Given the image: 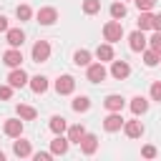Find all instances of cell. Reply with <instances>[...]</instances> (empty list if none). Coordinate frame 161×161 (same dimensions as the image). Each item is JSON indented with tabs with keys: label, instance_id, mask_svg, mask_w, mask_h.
Here are the masks:
<instances>
[{
	"label": "cell",
	"instance_id": "obj_1",
	"mask_svg": "<svg viewBox=\"0 0 161 161\" xmlns=\"http://www.w3.org/2000/svg\"><path fill=\"white\" fill-rule=\"evenodd\" d=\"M103 38H106L108 43H118V40L123 38V25H121V20H108V23L103 25Z\"/></svg>",
	"mask_w": 161,
	"mask_h": 161
},
{
	"label": "cell",
	"instance_id": "obj_2",
	"mask_svg": "<svg viewBox=\"0 0 161 161\" xmlns=\"http://www.w3.org/2000/svg\"><path fill=\"white\" fill-rule=\"evenodd\" d=\"M103 128H106L108 133H116V131H121V128H123V118H121V111H111V113L103 118Z\"/></svg>",
	"mask_w": 161,
	"mask_h": 161
},
{
	"label": "cell",
	"instance_id": "obj_3",
	"mask_svg": "<svg viewBox=\"0 0 161 161\" xmlns=\"http://www.w3.org/2000/svg\"><path fill=\"white\" fill-rule=\"evenodd\" d=\"M48 58H50V43L48 40H38L33 45V60L35 63H45Z\"/></svg>",
	"mask_w": 161,
	"mask_h": 161
},
{
	"label": "cell",
	"instance_id": "obj_4",
	"mask_svg": "<svg viewBox=\"0 0 161 161\" xmlns=\"http://www.w3.org/2000/svg\"><path fill=\"white\" fill-rule=\"evenodd\" d=\"M5 40H8L10 48H20V45L25 43V33H23L20 28H8V30H5Z\"/></svg>",
	"mask_w": 161,
	"mask_h": 161
},
{
	"label": "cell",
	"instance_id": "obj_5",
	"mask_svg": "<svg viewBox=\"0 0 161 161\" xmlns=\"http://www.w3.org/2000/svg\"><path fill=\"white\" fill-rule=\"evenodd\" d=\"M3 63H5L8 68H20V63H23V53H20V48H10V50H5V53H3Z\"/></svg>",
	"mask_w": 161,
	"mask_h": 161
},
{
	"label": "cell",
	"instance_id": "obj_6",
	"mask_svg": "<svg viewBox=\"0 0 161 161\" xmlns=\"http://www.w3.org/2000/svg\"><path fill=\"white\" fill-rule=\"evenodd\" d=\"M86 75H88V80H91V83H101V80H106V75H108V73H106L103 63L98 60V63H91V65H88V73H86Z\"/></svg>",
	"mask_w": 161,
	"mask_h": 161
},
{
	"label": "cell",
	"instance_id": "obj_7",
	"mask_svg": "<svg viewBox=\"0 0 161 161\" xmlns=\"http://www.w3.org/2000/svg\"><path fill=\"white\" fill-rule=\"evenodd\" d=\"M28 73L23 70V68H13L10 70V75H8V83L13 86V88H23V86H28Z\"/></svg>",
	"mask_w": 161,
	"mask_h": 161
},
{
	"label": "cell",
	"instance_id": "obj_8",
	"mask_svg": "<svg viewBox=\"0 0 161 161\" xmlns=\"http://www.w3.org/2000/svg\"><path fill=\"white\" fill-rule=\"evenodd\" d=\"M73 88H75V78H73V75H60V78L55 80L58 96H68V93H73Z\"/></svg>",
	"mask_w": 161,
	"mask_h": 161
},
{
	"label": "cell",
	"instance_id": "obj_9",
	"mask_svg": "<svg viewBox=\"0 0 161 161\" xmlns=\"http://www.w3.org/2000/svg\"><path fill=\"white\" fill-rule=\"evenodd\" d=\"M68 146H70V141H68L63 133H55V138L50 141V153H53V156H63V153L68 151Z\"/></svg>",
	"mask_w": 161,
	"mask_h": 161
},
{
	"label": "cell",
	"instance_id": "obj_10",
	"mask_svg": "<svg viewBox=\"0 0 161 161\" xmlns=\"http://www.w3.org/2000/svg\"><path fill=\"white\" fill-rule=\"evenodd\" d=\"M78 146H80V151H83L86 156H93L96 148H98V136H96V133H86V136L80 138Z\"/></svg>",
	"mask_w": 161,
	"mask_h": 161
},
{
	"label": "cell",
	"instance_id": "obj_11",
	"mask_svg": "<svg viewBox=\"0 0 161 161\" xmlns=\"http://www.w3.org/2000/svg\"><path fill=\"white\" fill-rule=\"evenodd\" d=\"M128 45H131V50L143 53V50H146V35H143V30H133V33L128 35Z\"/></svg>",
	"mask_w": 161,
	"mask_h": 161
},
{
	"label": "cell",
	"instance_id": "obj_12",
	"mask_svg": "<svg viewBox=\"0 0 161 161\" xmlns=\"http://www.w3.org/2000/svg\"><path fill=\"white\" fill-rule=\"evenodd\" d=\"M3 131H5V136L18 138V136L23 133V121H20V118H8V121H5V126H3Z\"/></svg>",
	"mask_w": 161,
	"mask_h": 161
},
{
	"label": "cell",
	"instance_id": "obj_13",
	"mask_svg": "<svg viewBox=\"0 0 161 161\" xmlns=\"http://www.w3.org/2000/svg\"><path fill=\"white\" fill-rule=\"evenodd\" d=\"M123 131H126V136L128 138H141L143 136V123L141 121H123Z\"/></svg>",
	"mask_w": 161,
	"mask_h": 161
},
{
	"label": "cell",
	"instance_id": "obj_14",
	"mask_svg": "<svg viewBox=\"0 0 161 161\" xmlns=\"http://www.w3.org/2000/svg\"><path fill=\"white\" fill-rule=\"evenodd\" d=\"M58 20V10L55 8H40L38 10V23L40 25H53Z\"/></svg>",
	"mask_w": 161,
	"mask_h": 161
},
{
	"label": "cell",
	"instance_id": "obj_15",
	"mask_svg": "<svg viewBox=\"0 0 161 161\" xmlns=\"http://www.w3.org/2000/svg\"><path fill=\"white\" fill-rule=\"evenodd\" d=\"M128 73H131V65L126 60H113V65H111V75L113 78L123 80V78H128Z\"/></svg>",
	"mask_w": 161,
	"mask_h": 161
},
{
	"label": "cell",
	"instance_id": "obj_16",
	"mask_svg": "<svg viewBox=\"0 0 161 161\" xmlns=\"http://www.w3.org/2000/svg\"><path fill=\"white\" fill-rule=\"evenodd\" d=\"M103 106H106L108 111H121V108L126 106V98H123V96H118V93H111V96H106Z\"/></svg>",
	"mask_w": 161,
	"mask_h": 161
},
{
	"label": "cell",
	"instance_id": "obj_17",
	"mask_svg": "<svg viewBox=\"0 0 161 161\" xmlns=\"http://www.w3.org/2000/svg\"><path fill=\"white\" fill-rule=\"evenodd\" d=\"M13 153H15L18 158H25V156H30V153H33V148H30V141H23V138L18 136V141L13 143Z\"/></svg>",
	"mask_w": 161,
	"mask_h": 161
},
{
	"label": "cell",
	"instance_id": "obj_18",
	"mask_svg": "<svg viewBox=\"0 0 161 161\" xmlns=\"http://www.w3.org/2000/svg\"><path fill=\"white\" fill-rule=\"evenodd\" d=\"M131 111H133V116L146 113V111H148V101H146L143 96H133V98H131Z\"/></svg>",
	"mask_w": 161,
	"mask_h": 161
},
{
	"label": "cell",
	"instance_id": "obj_19",
	"mask_svg": "<svg viewBox=\"0 0 161 161\" xmlns=\"http://www.w3.org/2000/svg\"><path fill=\"white\" fill-rule=\"evenodd\" d=\"M96 58H98L101 63H106V60H113V48H111V43H103V45H98V48H96Z\"/></svg>",
	"mask_w": 161,
	"mask_h": 161
},
{
	"label": "cell",
	"instance_id": "obj_20",
	"mask_svg": "<svg viewBox=\"0 0 161 161\" xmlns=\"http://www.w3.org/2000/svg\"><path fill=\"white\" fill-rule=\"evenodd\" d=\"M28 83H30L33 93H45V91H48V78H45V75H35V78H30Z\"/></svg>",
	"mask_w": 161,
	"mask_h": 161
},
{
	"label": "cell",
	"instance_id": "obj_21",
	"mask_svg": "<svg viewBox=\"0 0 161 161\" xmlns=\"http://www.w3.org/2000/svg\"><path fill=\"white\" fill-rule=\"evenodd\" d=\"M86 136V128L80 126V123H75V126H68V141L70 143H80V138Z\"/></svg>",
	"mask_w": 161,
	"mask_h": 161
},
{
	"label": "cell",
	"instance_id": "obj_22",
	"mask_svg": "<svg viewBox=\"0 0 161 161\" xmlns=\"http://www.w3.org/2000/svg\"><path fill=\"white\" fill-rule=\"evenodd\" d=\"M70 106H73L75 113H86V111L91 108V98H88V96H78V98H73Z\"/></svg>",
	"mask_w": 161,
	"mask_h": 161
},
{
	"label": "cell",
	"instance_id": "obj_23",
	"mask_svg": "<svg viewBox=\"0 0 161 161\" xmlns=\"http://www.w3.org/2000/svg\"><path fill=\"white\" fill-rule=\"evenodd\" d=\"M50 131H53V133H63V131H68L65 118H63V116H53V118H50Z\"/></svg>",
	"mask_w": 161,
	"mask_h": 161
},
{
	"label": "cell",
	"instance_id": "obj_24",
	"mask_svg": "<svg viewBox=\"0 0 161 161\" xmlns=\"http://www.w3.org/2000/svg\"><path fill=\"white\" fill-rule=\"evenodd\" d=\"M151 25H153V15L148 10H141V15H138V30H148Z\"/></svg>",
	"mask_w": 161,
	"mask_h": 161
},
{
	"label": "cell",
	"instance_id": "obj_25",
	"mask_svg": "<svg viewBox=\"0 0 161 161\" xmlns=\"http://www.w3.org/2000/svg\"><path fill=\"white\" fill-rule=\"evenodd\" d=\"M73 63L88 68V65H91V53H88V50H75V53H73Z\"/></svg>",
	"mask_w": 161,
	"mask_h": 161
},
{
	"label": "cell",
	"instance_id": "obj_26",
	"mask_svg": "<svg viewBox=\"0 0 161 161\" xmlns=\"http://www.w3.org/2000/svg\"><path fill=\"white\" fill-rule=\"evenodd\" d=\"M18 116H20V118H25V121H33V118L38 116V111H35L33 106H25V103H20V106H18Z\"/></svg>",
	"mask_w": 161,
	"mask_h": 161
},
{
	"label": "cell",
	"instance_id": "obj_27",
	"mask_svg": "<svg viewBox=\"0 0 161 161\" xmlns=\"http://www.w3.org/2000/svg\"><path fill=\"white\" fill-rule=\"evenodd\" d=\"M158 60H161V53H156V50H143V63H146L148 68L158 65Z\"/></svg>",
	"mask_w": 161,
	"mask_h": 161
},
{
	"label": "cell",
	"instance_id": "obj_28",
	"mask_svg": "<svg viewBox=\"0 0 161 161\" xmlns=\"http://www.w3.org/2000/svg\"><path fill=\"white\" fill-rule=\"evenodd\" d=\"M101 10V0H83V13L86 15H96Z\"/></svg>",
	"mask_w": 161,
	"mask_h": 161
},
{
	"label": "cell",
	"instance_id": "obj_29",
	"mask_svg": "<svg viewBox=\"0 0 161 161\" xmlns=\"http://www.w3.org/2000/svg\"><path fill=\"white\" fill-rule=\"evenodd\" d=\"M111 18H113V20L126 18V5H123V3H113V5H111Z\"/></svg>",
	"mask_w": 161,
	"mask_h": 161
},
{
	"label": "cell",
	"instance_id": "obj_30",
	"mask_svg": "<svg viewBox=\"0 0 161 161\" xmlns=\"http://www.w3.org/2000/svg\"><path fill=\"white\" fill-rule=\"evenodd\" d=\"M15 15H18V20L23 23V20H30V15H33V10H30V5H18V10H15Z\"/></svg>",
	"mask_w": 161,
	"mask_h": 161
},
{
	"label": "cell",
	"instance_id": "obj_31",
	"mask_svg": "<svg viewBox=\"0 0 161 161\" xmlns=\"http://www.w3.org/2000/svg\"><path fill=\"white\" fill-rule=\"evenodd\" d=\"M151 101H158L161 103V80H153L151 83Z\"/></svg>",
	"mask_w": 161,
	"mask_h": 161
},
{
	"label": "cell",
	"instance_id": "obj_32",
	"mask_svg": "<svg viewBox=\"0 0 161 161\" xmlns=\"http://www.w3.org/2000/svg\"><path fill=\"white\" fill-rule=\"evenodd\" d=\"M151 50L161 53V33H158V30H156V33L151 35Z\"/></svg>",
	"mask_w": 161,
	"mask_h": 161
},
{
	"label": "cell",
	"instance_id": "obj_33",
	"mask_svg": "<svg viewBox=\"0 0 161 161\" xmlns=\"http://www.w3.org/2000/svg\"><path fill=\"white\" fill-rule=\"evenodd\" d=\"M13 91H15V88H13L10 83H8V86H0V98H3V101H8V98H13Z\"/></svg>",
	"mask_w": 161,
	"mask_h": 161
},
{
	"label": "cell",
	"instance_id": "obj_34",
	"mask_svg": "<svg viewBox=\"0 0 161 161\" xmlns=\"http://www.w3.org/2000/svg\"><path fill=\"white\" fill-rule=\"evenodd\" d=\"M133 3H136L138 10H151V8L156 5V0H133Z\"/></svg>",
	"mask_w": 161,
	"mask_h": 161
},
{
	"label": "cell",
	"instance_id": "obj_35",
	"mask_svg": "<svg viewBox=\"0 0 161 161\" xmlns=\"http://www.w3.org/2000/svg\"><path fill=\"white\" fill-rule=\"evenodd\" d=\"M141 156H143V158H153V156H156V148L148 143V146H143V148H141Z\"/></svg>",
	"mask_w": 161,
	"mask_h": 161
},
{
	"label": "cell",
	"instance_id": "obj_36",
	"mask_svg": "<svg viewBox=\"0 0 161 161\" xmlns=\"http://www.w3.org/2000/svg\"><path fill=\"white\" fill-rule=\"evenodd\" d=\"M50 156H53V153H48V151H38V153H35L33 158H35V161H48Z\"/></svg>",
	"mask_w": 161,
	"mask_h": 161
},
{
	"label": "cell",
	"instance_id": "obj_37",
	"mask_svg": "<svg viewBox=\"0 0 161 161\" xmlns=\"http://www.w3.org/2000/svg\"><path fill=\"white\" fill-rule=\"evenodd\" d=\"M151 28L161 33V13H158V15H153V25H151Z\"/></svg>",
	"mask_w": 161,
	"mask_h": 161
},
{
	"label": "cell",
	"instance_id": "obj_38",
	"mask_svg": "<svg viewBox=\"0 0 161 161\" xmlns=\"http://www.w3.org/2000/svg\"><path fill=\"white\" fill-rule=\"evenodd\" d=\"M5 30H8V18L0 15V33H5Z\"/></svg>",
	"mask_w": 161,
	"mask_h": 161
},
{
	"label": "cell",
	"instance_id": "obj_39",
	"mask_svg": "<svg viewBox=\"0 0 161 161\" xmlns=\"http://www.w3.org/2000/svg\"><path fill=\"white\" fill-rule=\"evenodd\" d=\"M0 161H5V153H3V151H0Z\"/></svg>",
	"mask_w": 161,
	"mask_h": 161
}]
</instances>
